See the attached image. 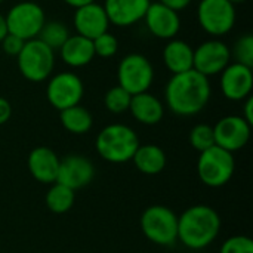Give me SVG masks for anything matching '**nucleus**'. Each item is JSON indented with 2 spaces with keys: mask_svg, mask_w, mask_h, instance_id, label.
I'll list each match as a JSON object with an SVG mask.
<instances>
[{
  "mask_svg": "<svg viewBox=\"0 0 253 253\" xmlns=\"http://www.w3.org/2000/svg\"><path fill=\"white\" fill-rule=\"evenodd\" d=\"M211 95L209 77L196 70L173 74L165 89V99L169 110L181 117L199 114L208 105Z\"/></svg>",
  "mask_w": 253,
  "mask_h": 253,
  "instance_id": "f257e3e1",
  "label": "nucleus"
},
{
  "mask_svg": "<svg viewBox=\"0 0 253 253\" xmlns=\"http://www.w3.org/2000/svg\"><path fill=\"white\" fill-rule=\"evenodd\" d=\"M221 230L218 212L206 205H196L178 216V240L193 251L208 248L215 242Z\"/></svg>",
  "mask_w": 253,
  "mask_h": 253,
  "instance_id": "f03ea898",
  "label": "nucleus"
},
{
  "mask_svg": "<svg viewBox=\"0 0 253 253\" xmlns=\"http://www.w3.org/2000/svg\"><path fill=\"white\" fill-rule=\"evenodd\" d=\"M98 154L110 163H126L132 160L139 147L135 130L126 125L114 123L105 126L95 142Z\"/></svg>",
  "mask_w": 253,
  "mask_h": 253,
  "instance_id": "7ed1b4c3",
  "label": "nucleus"
},
{
  "mask_svg": "<svg viewBox=\"0 0 253 253\" xmlns=\"http://www.w3.org/2000/svg\"><path fill=\"white\" fill-rule=\"evenodd\" d=\"M16 61L24 79L33 83H39L50 77L55 67V52L42 40L33 39L24 43V47L16 56Z\"/></svg>",
  "mask_w": 253,
  "mask_h": 253,
  "instance_id": "20e7f679",
  "label": "nucleus"
},
{
  "mask_svg": "<svg viewBox=\"0 0 253 253\" xmlns=\"http://www.w3.org/2000/svg\"><path fill=\"white\" fill-rule=\"evenodd\" d=\"M144 236L159 246H172L178 240V216L163 205L147 208L141 216Z\"/></svg>",
  "mask_w": 253,
  "mask_h": 253,
  "instance_id": "39448f33",
  "label": "nucleus"
},
{
  "mask_svg": "<svg viewBox=\"0 0 253 253\" xmlns=\"http://www.w3.org/2000/svg\"><path fill=\"white\" fill-rule=\"evenodd\" d=\"M236 170L233 153L213 145L200 153L197 162V173L200 181L212 188H219L230 182Z\"/></svg>",
  "mask_w": 253,
  "mask_h": 253,
  "instance_id": "423d86ee",
  "label": "nucleus"
},
{
  "mask_svg": "<svg viewBox=\"0 0 253 253\" xmlns=\"http://www.w3.org/2000/svg\"><path fill=\"white\" fill-rule=\"evenodd\" d=\"M4 21L7 34L27 42L39 37L46 22V15L43 7L36 1H19L7 10Z\"/></svg>",
  "mask_w": 253,
  "mask_h": 253,
  "instance_id": "0eeeda50",
  "label": "nucleus"
},
{
  "mask_svg": "<svg viewBox=\"0 0 253 253\" xmlns=\"http://www.w3.org/2000/svg\"><path fill=\"white\" fill-rule=\"evenodd\" d=\"M117 82L132 96L148 92L154 82L153 64L142 53H129L117 67Z\"/></svg>",
  "mask_w": 253,
  "mask_h": 253,
  "instance_id": "6e6552de",
  "label": "nucleus"
},
{
  "mask_svg": "<svg viewBox=\"0 0 253 253\" xmlns=\"http://www.w3.org/2000/svg\"><path fill=\"white\" fill-rule=\"evenodd\" d=\"M236 19V6L228 0H200L197 6V21L202 30L215 39L228 34Z\"/></svg>",
  "mask_w": 253,
  "mask_h": 253,
  "instance_id": "1a4fd4ad",
  "label": "nucleus"
},
{
  "mask_svg": "<svg viewBox=\"0 0 253 253\" xmlns=\"http://www.w3.org/2000/svg\"><path fill=\"white\" fill-rule=\"evenodd\" d=\"M83 82L76 73L64 71L49 77L46 86V98L49 104L59 111L79 105L83 98Z\"/></svg>",
  "mask_w": 253,
  "mask_h": 253,
  "instance_id": "9d476101",
  "label": "nucleus"
},
{
  "mask_svg": "<svg viewBox=\"0 0 253 253\" xmlns=\"http://www.w3.org/2000/svg\"><path fill=\"white\" fill-rule=\"evenodd\" d=\"M230 62L231 50L227 46V43H224L219 39L206 40L194 49L193 70L206 77L221 74Z\"/></svg>",
  "mask_w": 253,
  "mask_h": 253,
  "instance_id": "9b49d317",
  "label": "nucleus"
},
{
  "mask_svg": "<svg viewBox=\"0 0 253 253\" xmlns=\"http://www.w3.org/2000/svg\"><path fill=\"white\" fill-rule=\"evenodd\" d=\"M252 126L242 116L222 117L213 126L215 145L234 153L242 150L251 139Z\"/></svg>",
  "mask_w": 253,
  "mask_h": 253,
  "instance_id": "f8f14e48",
  "label": "nucleus"
},
{
  "mask_svg": "<svg viewBox=\"0 0 253 253\" xmlns=\"http://www.w3.org/2000/svg\"><path fill=\"white\" fill-rule=\"evenodd\" d=\"M221 92L230 101H245L253 89V71L251 67L230 62L221 73Z\"/></svg>",
  "mask_w": 253,
  "mask_h": 253,
  "instance_id": "ddd939ff",
  "label": "nucleus"
},
{
  "mask_svg": "<svg viewBox=\"0 0 253 253\" xmlns=\"http://www.w3.org/2000/svg\"><path fill=\"white\" fill-rule=\"evenodd\" d=\"M95 176V168L90 160L83 156L71 154L59 160L56 181L71 190H80L92 182Z\"/></svg>",
  "mask_w": 253,
  "mask_h": 253,
  "instance_id": "4468645a",
  "label": "nucleus"
},
{
  "mask_svg": "<svg viewBox=\"0 0 253 253\" xmlns=\"http://www.w3.org/2000/svg\"><path fill=\"white\" fill-rule=\"evenodd\" d=\"M144 22L148 31L162 40H172L181 30L179 12L162 4L160 1L151 3L144 15Z\"/></svg>",
  "mask_w": 253,
  "mask_h": 253,
  "instance_id": "2eb2a0df",
  "label": "nucleus"
},
{
  "mask_svg": "<svg viewBox=\"0 0 253 253\" xmlns=\"http://www.w3.org/2000/svg\"><path fill=\"white\" fill-rule=\"evenodd\" d=\"M73 22L77 34L89 40H95L101 34L107 33L110 27V19L104 6L98 4L96 1L76 9Z\"/></svg>",
  "mask_w": 253,
  "mask_h": 253,
  "instance_id": "dca6fc26",
  "label": "nucleus"
},
{
  "mask_svg": "<svg viewBox=\"0 0 253 253\" xmlns=\"http://www.w3.org/2000/svg\"><path fill=\"white\" fill-rule=\"evenodd\" d=\"M151 0H105L104 9L110 24L116 27H130L144 19Z\"/></svg>",
  "mask_w": 253,
  "mask_h": 253,
  "instance_id": "f3484780",
  "label": "nucleus"
},
{
  "mask_svg": "<svg viewBox=\"0 0 253 253\" xmlns=\"http://www.w3.org/2000/svg\"><path fill=\"white\" fill-rule=\"evenodd\" d=\"M28 170L33 178L42 184H52L56 181L59 157L49 147H36L28 154Z\"/></svg>",
  "mask_w": 253,
  "mask_h": 253,
  "instance_id": "a211bd4d",
  "label": "nucleus"
},
{
  "mask_svg": "<svg viewBox=\"0 0 253 253\" xmlns=\"http://www.w3.org/2000/svg\"><path fill=\"white\" fill-rule=\"evenodd\" d=\"M129 111L135 120L147 126L157 125L165 116V107L162 101L150 92L133 95L130 99Z\"/></svg>",
  "mask_w": 253,
  "mask_h": 253,
  "instance_id": "6ab92c4d",
  "label": "nucleus"
},
{
  "mask_svg": "<svg viewBox=\"0 0 253 253\" xmlns=\"http://www.w3.org/2000/svg\"><path fill=\"white\" fill-rule=\"evenodd\" d=\"M59 55L61 59L73 68H80L92 62L95 58V50H93V43L92 40L74 34L70 36L65 43L59 47Z\"/></svg>",
  "mask_w": 253,
  "mask_h": 253,
  "instance_id": "aec40b11",
  "label": "nucleus"
},
{
  "mask_svg": "<svg viewBox=\"0 0 253 253\" xmlns=\"http://www.w3.org/2000/svg\"><path fill=\"white\" fill-rule=\"evenodd\" d=\"M194 49L184 40L172 39L163 49V62L172 74L193 70Z\"/></svg>",
  "mask_w": 253,
  "mask_h": 253,
  "instance_id": "412c9836",
  "label": "nucleus"
},
{
  "mask_svg": "<svg viewBox=\"0 0 253 253\" xmlns=\"http://www.w3.org/2000/svg\"><path fill=\"white\" fill-rule=\"evenodd\" d=\"M136 169L144 175H157L166 166L165 151L154 144L139 145L132 157Z\"/></svg>",
  "mask_w": 253,
  "mask_h": 253,
  "instance_id": "4be33fe9",
  "label": "nucleus"
},
{
  "mask_svg": "<svg viewBox=\"0 0 253 253\" xmlns=\"http://www.w3.org/2000/svg\"><path fill=\"white\" fill-rule=\"evenodd\" d=\"M59 120L64 129L74 135H83L89 132L93 125L92 114L80 104L59 111Z\"/></svg>",
  "mask_w": 253,
  "mask_h": 253,
  "instance_id": "5701e85b",
  "label": "nucleus"
},
{
  "mask_svg": "<svg viewBox=\"0 0 253 253\" xmlns=\"http://www.w3.org/2000/svg\"><path fill=\"white\" fill-rule=\"evenodd\" d=\"M76 202V193L74 190L55 182L47 194H46V206L53 213H65L68 212Z\"/></svg>",
  "mask_w": 253,
  "mask_h": 253,
  "instance_id": "b1692460",
  "label": "nucleus"
},
{
  "mask_svg": "<svg viewBox=\"0 0 253 253\" xmlns=\"http://www.w3.org/2000/svg\"><path fill=\"white\" fill-rule=\"evenodd\" d=\"M68 37H70V31L67 25H64L61 21H46L37 39L42 40L52 50L55 49L59 50V47L65 43Z\"/></svg>",
  "mask_w": 253,
  "mask_h": 253,
  "instance_id": "393cba45",
  "label": "nucleus"
},
{
  "mask_svg": "<svg viewBox=\"0 0 253 253\" xmlns=\"http://www.w3.org/2000/svg\"><path fill=\"white\" fill-rule=\"evenodd\" d=\"M130 99H132V95L125 90L123 87H120L119 84L111 87L107 93H105V98H104V104H105V108L110 111V113H114V114H122L125 111H129V105H130Z\"/></svg>",
  "mask_w": 253,
  "mask_h": 253,
  "instance_id": "a878e982",
  "label": "nucleus"
},
{
  "mask_svg": "<svg viewBox=\"0 0 253 253\" xmlns=\"http://www.w3.org/2000/svg\"><path fill=\"white\" fill-rule=\"evenodd\" d=\"M190 144L199 153H203L215 145L213 127L209 125H197L190 132Z\"/></svg>",
  "mask_w": 253,
  "mask_h": 253,
  "instance_id": "bb28decb",
  "label": "nucleus"
},
{
  "mask_svg": "<svg viewBox=\"0 0 253 253\" xmlns=\"http://www.w3.org/2000/svg\"><path fill=\"white\" fill-rule=\"evenodd\" d=\"M231 56L236 59L234 62H239L246 67H253V37L252 34L242 36L233 46Z\"/></svg>",
  "mask_w": 253,
  "mask_h": 253,
  "instance_id": "cd10ccee",
  "label": "nucleus"
},
{
  "mask_svg": "<svg viewBox=\"0 0 253 253\" xmlns=\"http://www.w3.org/2000/svg\"><path fill=\"white\" fill-rule=\"evenodd\" d=\"M92 43H93L95 56L98 55L99 58H111L119 50V40L116 39V36H113L108 31L92 40Z\"/></svg>",
  "mask_w": 253,
  "mask_h": 253,
  "instance_id": "c85d7f7f",
  "label": "nucleus"
},
{
  "mask_svg": "<svg viewBox=\"0 0 253 253\" xmlns=\"http://www.w3.org/2000/svg\"><path fill=\"white\" fill-rule=\"evenodd\" d=\"M221 253H253V242L246 236H234L224 242Z\"/></svg>",
  "mask_w": 253,
  "mask_h": 253,
  "instance_id": "c756f323",
  "label": "nucleus"
},
{
  "mask_svg": "<svg viewBox=\"0 0 253 253\" xmlns=\"http://www.w3.org/2000/svg\"><path fill=\"white\" fill-rule=\"evenodd\" d=\"M0 43H1V49H3L7 55H10V56H18L19 52L22 50L25 42H24L22 39L16 37V36L7 34Z\"/></svg>",
  "mask_w": 253,
  "mask_h": 253,
  "instance_id": "7c9ffc66",
  "label": "nucleus"
},
{
  "mask_svg": "<svg viewBox=\"0 0 253 253\" xmlns=\"http://www.w3.org/2000/svg\"><path fill=\"white\" fill-rule=\"evenodd\" d=\"M12 116V107L10 102L7 99H4L3 96H0V126L7 123V120Z\"/></svg>",
  "mask_w": 253,
  "mask_h": 253,
  "instance_id": "2f4dec72",
  "label": "nucleus"
},
{
  "mask_svg": "<svg viewBox=\"0 0 253 253\" xmlns=\"http://www.w3.org/2000/svg\"><path fill=\"white\" fill-rule=\"evenodd\" d=\"M159 1L162 4H165V6H168V7L173 9V10H176V12H179V10H184L185 7H188L193 0H159Z\"/></svg>",
  "mask_w": 253,
  "mask_h": 253,
  "instance_id": "473e14b6",
  "label": "nucleus"
},
{
  "mask_svg": "<svg viewBox=\"0 0 253 253\" xmlns=\"http://www.w3.org/2000/svg\"><path fill=\"white\" fill-rule=\"evenodd\" d=\"M251 126L253 125V98L248 96L245 99V105H243V116H242Z\"/></svg>",
  "mask_w": 253,
  "mask_h": 253,
  "instance_id": "72a5a7b5",
  "label": "nucleus"
},
{
  "mask_svg": "<svg viewBox=\"0 0 253 253\" xmlns=\"http://www.w3.org/2000/svg\"><path fill=\"white\" fill-rule=\"evenodd\" d=\"M68 6H71V7H74V9H79V7H83V6H86V4H90V3H93V1H96V0H64Z\"/></svg>",
  "mask_w": 253,
  "mask_h": 253,
  "instance_id": "f704fd0d",
  "label": "nucleus"
},
{
  "mask_svg": "<svg viewBox=\"0 0 253 253\" xmlns=\"http://www.w3.org/2000/svg\"><path fill=\"white\" fill-rule=\"evenodd\" d=\"M7 36V27H6V21H4V16L0 13V42Z\"/></svg>",
  "mask_w": 253,
  "mask_h": 253,
  "instance_id": "c9c22d12",
  "label": "nucleus"
},
{
  "mask_svg": "<svg viewBox=\"0 0 253 253\" xmlns=\"http://www.w3.org/2000/svg\"><path fill=\"white\" fill-rule=\"evenodd\" d=\"M228 1H230V3H233V4L236 6V4H239V3H245L246 0H228Z\"/></svg>",
  "mask_w": 253,
  "mask_h": 253,
  "instance_id": "e433bc0d",
  "label": "nucleus"
}]
</instances>
